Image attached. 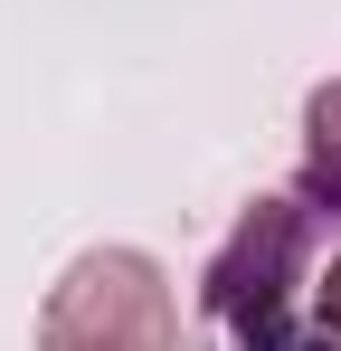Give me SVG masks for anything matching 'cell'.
Listing matches in <instances>:
<instances>
[{"instance_id":"cell-1","label":"cell","mask_w":341,"mask_h":351,"mask_svg":"<svg viewBox=\"0 0 341 351\" xmlns=\"http://www.w3.org/2000/svg\"><path fill=\"white\" fill-rule=\"evenodd\" d=\"M38 351H180L170 276L142 247H86L38 304Z\"/></svg>"},{"instance_id":"cell-2","label":"cell","mask_w":341,"mask_h":351,"mask_svg":"<svg viewBox=\"0 0 341 351\" xmlns=\"http://www.w3.org/2000/svg\"><path fill=\"white\" fill-rule=\"evenodd\" d=\"M303 247H313V219H303L294 199H256V209L237 219V237L218 247L199 304H209L247 351L284 342V304H294V276H303Z\"/></svg>"},{"instance_id":"cell-3","label":"cell","mask_w":341,"mask_h":351,"mask_svg":"<svg viewBox=\"0 0 341 351\" xmlns=\"http://www.w3.org/2000/svg\"><path fill=\"white\" fill-rule=\"evenodd\" d=\"M303 190L341 209V76L303 95Z\"/></svg>"},{"instance_id":"cell-4","label":"cell","mask_w":341,"mask_h":351,"mask_svg":"<svg viewBox=\"0 0 341 351\" xmlns=\"http://www.w3.org/2000/svg\"><path fill=\"white\" fill-rule=\"evenodd\" d=\"M313 323H323V351H341V256L313 276Z\"/></svg>"}]
</instances>
